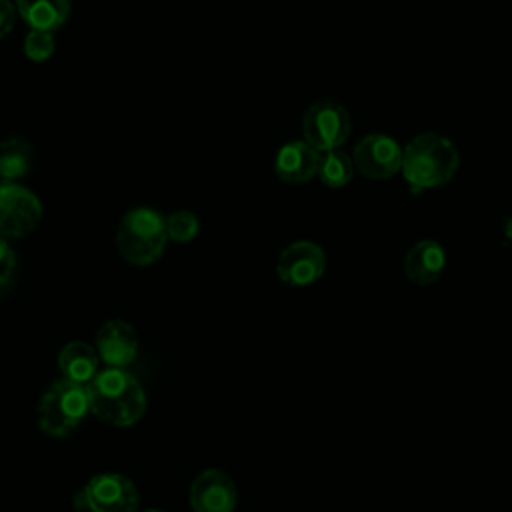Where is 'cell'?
Segmentation results:
<instances>
[{
  "label": "cell",
  "mask_w": 512,
  "mask_h": 512,
  "mask_svg": "<svg viewBox=\"0 0 512 512\" xmlns=\"http://www.w3.org/2000/svg\"><path fill=\"white\" fill-rule=\"evenodd\" d=\"M90 412L112 426H132L146 412V394L126 368L98 370L86 386Z\"/></svg>",
  "instance_id": "obj_1"
},
{
  "label": "cell",
  "mask_w": 512,
  "mask_h": 512,
  "mask_svg": "<svg viewBox=\"0 0 512 512\" xmlns=\"http://www.w3.org/2000/svg\"><path fill=\"white\" fill-rule=\"evenodd\" d=\"M456 146L440 134H418L402 150L400 172L412 192H424L444 186L458 170Z\"/></svg>",
  "instance_id": "obj_2"
},
{
  "label": "cell",
  "mask_w": 512,
  "mask_h": 512,
  "mask_svg": "<svg viewBox=\"0 0 512 512\" xmlns=\"http://www.w3.org/2000/svg\"><path fill=\"white\" fill-rule=\"evenodd\" d=\"M166 218L148 206L128 210L116 228V248L132 266H150L166 246Z\"/></svg>",
  "instance_id": "obj_3"
},
{
  "label": "cell",
  "mask_w": 512,
  "mask_h": 512,
  "mask_svg": "<svg viewBox=\"0 0 512 512\" xmlns=\"http://www.w3.org/2000/svg\"><path fill=\"white\" fill-rule=\"evenodd\" d=\"M90 412L88 390L68 380L54 382L38 404V426L44 434L60 438L70 434Z\"/></svg>",
  "instance_id": "obj_4"
},
{
  "label": "cell",
  "mask_w": 512,
  "mask_h": 512,
  "mask_svg": "<svg viewBox=\"0 0 512 512\" xmlns=\"http://www.w3.org/2000/svg\"><path fill=\"white\" fill-rule=\"evenodd\" d=\"M42 218L38 196L22 184L0 182V238H24Z\"/></svg>",
  "instance_id": "obj_5"
},
{
  "label": "cell",
  "mask_w": 512,
  "mask_h": 512,
  "mask_svg": "<svg viewBox=\"0 0 512 512\" xmlns=\"http://www.w3.org/2000/svg\"><path fill=\"white\" fill-rule=\"evenodd\" d=\"M304 142L314 150H338L350 136V116L338 102L322 100L312 104L302 120Z\"/></svg>",
  "instance_id": "obj_6"
},
{
  "label": "cell",
  "mask_w": 512,
  "mask_h": 512,
  "mask_svg": "<svg viewBox=\"0 0 512 512\" xmlns=\"http://www.w3.org/2000/svg\"><path fill=\"white\" fill-rule=\"evenodd\" d=\"M78 496L88 512H138L136 486L122 474L92 476Z\"/></svg>",
  "instance_id": "obj_7"
},
{
  "label": "cell",
  "mask_w": 512,
  "mask_h": 512,
  "mask_svg": "<svg viewBox=\"0 0 512 512\" xmlns=\"http://www.w3.org/2000/svg\"><path fill=\"white\" fill-rule=\"evenodd\" d=\"M352 162L364 176L386 180L400 170L402 148L386 134H368L354 146Z\"/></svg>",
  "instance_id": "obj_8"
},
{
  "label": "cell",
  "mask_w": 512,
  "mask_h": 512,
  "mask_svg": "<svg viewBox=\"0 0 512 512\" xmlns=\"http://www.w3.org/2000/svg\"><path fill=\"white\" fill-rule=\"evenodd\" d=\"M326 268V256L322 248L314 242H294L278 258L276 272L278 278L288 286H308L314 284Z\"/></svg>",
  "instance_id": "obj_9"
},
{
  "label": "cell",
  "mask_w": 512,
  "mask_h": 512,
  "mask_svg": "<svg viewBox=\"0 0 512 512\" xmlns=\"http://www.w3.org/2000/svg\"><path fill=\"white\" fill-rule=\"evenodd\" d=\"M188 498L192 512H234L238 492L224 470L208 468L192 480Z\"/></svg>",
  "instance_id": "obj_10"
},
{
  "label": "cell",
  "mask_w": 512,
  "mask_h": 512,
  "mask_svg": "<svg viewBox=\"0 0 512 512\" xmlns=\"http://www.w3.org/2000/svg\"><path fill=\"white\" fill-rule=\"evenodd\" d=\"M96 354L108 368H126L138 356V336L124 320H108L96 334Z\"/></svg>",
  "instance_id": "obj_11"
},
{
  "label": "cell",
  "mask_w": 512,
  "mask_h": 512,
  "mask_svg": "<svg viewBox=\"0 0 512 512\" xmlns=\"http://www.w3.org/2000/svg\"><path fill=\"white\" fill-rule=\"evenodd\" d=\"M320 152L304 140H292L284 144L274 160V170L280 180L288 184H304L316 176Z\"/></svg>",
  "instance_id": "obj_12"
},
{
  "label": "cell",
  "mask_w": 512,
  "mask_h": 512,
  "mask_svg": "<svg viewBox=\"0 0 512 512\" xmlns=\"http://www.w3.org/2000/svg\"><path fill=\"white\" fill-rule=\"evenodd\" d=\"M446 266L444 248L434 240L416 242L404 258V274L412 284H434Z\"/></svg>",
  "instance_id": "obj_13"
},
{
  "label": "cell",
  "mask_w": 512,
  "mask_h": 512,
  "mask_svg": "<svg viewBox=\"0 0 512 512\" xmlns=\"http://www.w3.org/2000/svg\"><path fill=\"white\" fill-rule=\"evenodd\" d=\"M14 8L30 30L56 32L70 16V0H14Z\"/></svg>",
  "instance_id": "obj_14"
},
{
  "label": "cell",
  "mask_w": 512,
  "mask_h": 512,
  "mask_svg": "<svg viewBox=\"0 0 512 512\" xmlns=\"http://www.w3.org/2000/svg\"><path fill=\"white\" fill-rule=\"evenodd\" d=\"M58 368L64 380L88 386L98 374V354L86 342H68L58 354Z\"/></svg>",
  "instance_id": "obj_15"
},
{
  "label": "cell",
  "mask_w": 512,
  "mask_h": 512,
  "mask_svg": "<svg viewBox=\"0 0 512 512\" xmlns=\"http://www.w3.org/2000/svg\"><path fill=\"white\" fill-rule=\"evenodd\" d=\"M32 168V146L22 138H6L0 142V178L16 182Z\"/></svg>",
  "instance_id": "obj_16"
},
{
  "label": "cell",
  "mask_w": 512,
  "mask_h": 512,
  "mask_svg": "<svg viewBox=\"0 0 512 512\" xmlns=\"http://www.w3.org/2000/svg\"><path fill=\"white\" fill-rule=\"evenodd\" d=\"M320 182L328 188H342L346 186L354 176V162L348 154L340 150H330L320 154L318 170H316Z\"/></svg>",
  "instance_id": "obj_17"
},
{
  "label": "cell",
  "mask_w": 512,
  "mask_h": 512,
  "mask_svg": "<svg viewBox=\"0 0 512 512\" xmlns=\"http://www.w3.org/2000/svg\"><path fill=\"white\" fill-rule=\"evenodd\" d=\"M198 228V218L188 210H178L166 218V236L174 242H190Z\"/></svg>",
  "instance_id": "obj_18"
},
{
  "label": "cell",
  "mask_w": 512,
  "mask_h": 512,
  "mask_svg": "<svg viewBox=\"0 0 512 512\" xmlns=\"http://www.w3.org/2000/svg\"><path fill=\"white\" fill-rule=\"evenodd\" d=\"M54 34L44 30H30L24 38V54L32 62H46L54 54Z\"/></svg>",
  "instance_id": "obj_19"
},
{
  "label": "cell",
  "mask_w": 512,
  "mask_h": 512,
  "mask_svg": "<svg viewBox=\"0 0 512 512\" xmlns=\"http://www.w3.org/2000/svg\"><path fill=\"white\" fill-rule=\"evenodd\" d=\"M16 272V254L10 244L0 238V292L12 282Z\"/></svg>",
  "instance_id": "obj_20"
},
{
  "label": "cell",
  "mask_w": 512,
  "mask_h": 512,
  "mask_svg": "<svg viewBox=\"0 0 512 512\" xmlns=\"http://www.w3.org/2000/svg\"><path fill=\"white\" fill-rule=\"evenodd\" d=\"M14 18H16L14 2H10V0H0V40L12 30Z\"/></svg>",
  "instance_id": "obj_21"
},
{
  "label": "cell",
  "mask_w": 512,
  "mask_h": 512,
  "mask_svg": "<svg viewBox=\"0 0 512 512\" xmlns=\"http://www.w3.org/2000/svg\"><path fill=\"white\" fill-rule=\"evenodd\" d=\"M146 512H162V510H154V508H152V510H146Z\"/></svg>",
  "instance_id": "obj_22"
}]
</instances>
